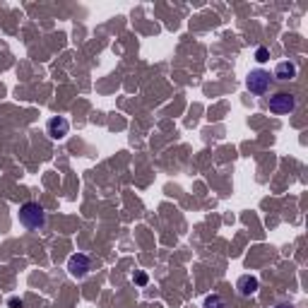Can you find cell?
I'll use <instances>...</instances> for the list:
<instances>
[{
	"mask_svg": "<svg viewBox=\"0 0 308 308\" xmlns=\"http://www.w3.org/2000/svg\"><path fill=\"white\" fill-rule=\"evenodd\" d=\"M20 221H22L24 229L29 231H41L46 226V212L39 202H24L20 207Z\"/></svg>",
	"mask_w": 308,
	"mask_h": 308,
	"instance_id": "6da1fadb",
	"label": "cell"
},
{
	"mask_svg": "<svg viewBox=\"0 0 308 308\" xmlns=\"http://www.w3.org/2000/svg\"><path fill=\"white\" fill-rule=\"evenodd\" d=\"M270 85H272V77H270V72H267V70H263V67L251 70V72H248V77H246V87H248V92H251V94H255V97H263L265 92L270 89Z\"/></svg>",
	"mask_w": 308,
	"mask_h": 308,
	"instance_id": "7a4b0ae2",
	"label": "cell"
},
{
	"mask_svg": "<svg viewBox=\"0 0 308 308\" xmlns=\"http://www.w3.org/2000/svg\"><path fill=\"white\" fill-rule=\"evenodd\" d=\"M296 109V97L289 92H277L275 97H270V111L277 116H286Z\"/></svg>",
	"mask_w": 308,
	"mask_h": 308,
	"instance_id": "3957f363",
	"label": "cell"
},
{
	"mask_svg": "<svg viewBox=\"0 0 308 308\" xmlns=\"http://www.w3.org/2000/svg\"><path fill=\"white\" fill-rule=\"evenodd\" d=\"M67 272L77 279H82V277L89 272V258L85 253H75L70 255V260H67Z\"/></svg>",
	"mask_w": 308,
	"mask_h": 308,
	"instance_id": "277c9868",
	"label": "cell"
},
{
	"mask_svg": "<svg viewBox=\"0 0 308 308\" xmlns=\"http://www.w3.org/2000/svg\"><path fill=\"white\" fill-rule=\"evenodd\" d=\"M46 130H48V135H51L53 140H63L67 135V130H70V123H67V118H63V116H53V118L48 121V125H46Z\"/></svg>",
	"mask_w": 308,
	"mask_h": 308,
	"instance_id": "5b68a950",
	"label": "cell"
},
{
	"mask_svg": "<svg viewBox=\"0 0 308 308\" xmlns=\"http://www.w3.org/2000/svg\"><path fill=\"white\" fill-rule=\"evenodd\" d=\"M298 72V67L294 60H282V63H277L275 67V77L279 82H289V80H294Z\"/></svg>",
	"mask_w": 308,
	"mask_h": 308,
	"instance_id": "8992f818",
	"label": "cell"
},
{
	"mask_svg": "<svg viewBox=\"0 0 308 308\" xmlns=\"http://www.w3.org/2000/svg\"><path fill=\"white\" fill-rule=\"evenodd\" d=\"M236 289H239L241 296H251V294H255V291L260 289V282H258V277H253V275H243V277H239Z\"/></svg>",
	"mask_w": 308,
	"mask_h": 308,
	"instance_id": "52a82bcc",
	"label": "cell"
},
{
	"mask_svg": "<svg viewBox=\"0 0 308 308\" xmlns=\"http://www.w3.org/2000/svg\"><path fill=\"white\" fill-rule=\"evenodd\" d=\"M202 308H226V301H224L219 294H209V296L205 298Z\"/></svg>",
	"mask_w": 308,
	"mask_h": 308,
	"instance_id": "ba28073f",
	"label": "cell"
},
{
	"mask_svg": "<svg viewBox=\"0 0 308 308\" xmlns=\"http://www.w3.org/2000/svg\"><path fill=\"white\" fill-rule=\"evenodd\" d=\"M255 60H258V63H267V60H270V51H267L265 46H260V48L255 51Z\"/></svg>",
	"mask_w": 308,
	"mask_h": 308,
	"instance_id": "9c48e42d",
	"label": "cell"
},
{
	"mask_svg": "<svg viewBox=\"0 0 308 308\" xmlns=\"http://www.w3.org/2000/svg\"><path fill=\"white\" fill-rule=\"evenodd\" d=\"M132 279H135V282H137V284H140V286H144V284H147V275H144V272H137V275L132 277Z\"/></svg>",
	"mask_w": 308,
	"mask_h": 308,
	"instance_id": "30bf717a",
	"label": "cell"
},
{
	"mask_svg": "<svg viewBox=\"0 0 308 308\" xmlns=\"http://www.w3.org/2000/svg\"><path fill=\"white\" fill-rule=\"evenodd\" d=\"M8 303H10L12 308H22V301H20V298H10Z\"/></svg>",
	"mask_w": 308,
	"mask_h": 308,
	"instance_id": "8fae6325",
	"label": "cell"
},
{
	"mask_svg": "<svg viewBox=\"0 0 308 308\" xmlns=\"http://www.w3.org/2000/svg\"><path fill=\"white\" fill-rule=\"evenodd\" d=\"M275 308H294L291 303H279V306H275Z\"/></svg>",
	"mask_w": 308,
	"mask_h": 308,
	"instance_id": "7c38bea8",
	"label": "cell"
}]
</instances>
